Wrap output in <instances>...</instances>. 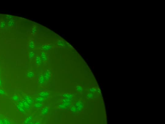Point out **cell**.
Masks as SVG:
<instances>
[{"mask_svg":"<svg viewBox=\"0 0 165 124\" xmlns=\"http://www.w3.org/2000/svg\"><path fill=\"white\" fill-rule=\"evenodd\" d=\"M26 76L28 78L31 79L35 77V73L33 71H28L27 72Z\"/></svg>","mask_w":165,"mask_h":124,"instance_id":"cell-14","label":"cell"},{"mask_svg":"<svg viewBox=\"0 0 165 124\" xmlns=\"http://www.w3.org/2000/svg\"><path fill=\"white\" fill-rule=\"evenodd\" d=\"M45 82L46 81H45L43 74H41L40 75L39 77V78H38V83L41 85H42L45 83Z\"/></svg>","mask_w":165,"mask_h":124,"instance_id":"cell-11","label":"cell"},{"mask_svg":"<svg viewBox=\"0 0 165 124\" xmlns=\"http://www.w3.org/2000/svg\"><path fill=\"white\" fill-rule=\"evenodd\" d=\"M62 103L64 105H65L67 107L71 106V101L68 100V99H65L63 98L62 100Z\"/></svg>","mask_w":165,"mask_h":124,"instance_id":"cell-15","label":"cell"},{"mask_svg":"<svg viewBox=\"0 0 165 124\" xmlns=\"http://www.w3.org/2000/svg\"><path fill=\"white\" fill-rule=\"evenodd\" d=\"M53 48V46L52 44H51L46 43L43 45L40 48L41 50H42V51L47 52L52 50Z\"/></svg>","mask_w":165,"mask_h":124,"instance_id":"cell-3","label":"cell"},{"mask_svg":"<svg viewBox=\"0 0 165 124\" xmlns=\"http://www.w3.org/2000/svg\"><path fill=\"white\" fill-rule=\"evenodd\" d=\"M43 74L46 82H49L52 77V73L49 70H47Z\"/></svg>","mask_w":165,"mask_h":124,"instance_id":"cell-4","label":"cell"},{"mask_svg":"<svg viewBox=\"0 0 165 124\" xmlns=\"http://www.w3.org/2000/svg\"><path fill=\"white\" fill-rule=\"evenodd\" d=\"M39 29V27L36 25H34L31 29V34L34 35Z\"/></svg>","mask_w":165,"mask_h":124,"instance_id":"cell-13","label":"cell"},{"mask_svg":"<svg viewBox=\"0 0 165 124\" xmlns=\"http://www.w3.org/2000/svg\"><path fill=\"white\" fill-rule=\"evenodd\" d=\"M28 48L29 50H34L35 49V43L33 39H31L28 41Z\"/></svg>","mask_w":165,"mask_h":124,"instance_id":"cell-5","label":"cell"},{"mask_svg":"<svg viewBox=\"0 0 165 124\" xmlns=\"http://www.w3.org/2000/svg\"><path fill=\"white\" fill-rule=\"evenodd\" d=\"M44 105L43 104V103H38V102H36L35 103L34 105V107L36 109H41L42 108Z\"/></svg>","mask_w":165,"mask_h":124,"instance_id":"cell-24","label":"cell"},{"mask_svg":"<svg viewBox=\"0 0 165 124\" xmlns=\"http://www.w3.org/2000/svg\"><path fill=\"white\" fill-rule=\"evenodd\" d=\"M28 54V57L30 60L33 59L35 57V52L34 50H29Z\"/></svg>","mask_w":165,"mask_h":124,"instance_id":"cell-12","label":"cell"},{"mask_svg":"<svg viewBox=\"0 0 165 124\" xmlns=\"http://www.w3.org/2000/svg\"><path fill=\"white\" fill-rule=\"evenodd\" d=\"M41 124H46V122H43L41 123Z\"/></svg>","mask_w":165,"mask_h":124,"instance_id":"cell-36","label":"cell"},{"mask_svg":"<svg viewBox=\"0 0 165 124\" xmlns=\"http://www.w3.org/2000/svg\"><path fill=\"white\" fill-rule=\"evenodd\" d=\"M22 105L24 108L27 110H29L30 108V105L26 101L25 99H23L22 101Z\"/></svg>","mask_w":165,"mask_h":124,"instance_id":"cell-17","label":"cell"},{"mask_svg":"<svg viewBox=\"0 0 165 124\" xmlns=\"http://www.w3.org/2000/svg\"><path fill=\"white\" fill-rule=\"evenodd\" d=\"M4 124H11V123L7 119H4L3 120Z\"/></svg>","mask_w":165,"mask_h":124,"instance_id":"cell-31","label":"cell"},{"mask_svg":"<svg viewBox=\"0 0 165 124\" xmlns=\"http://www.w3.org/2000/svg\"><path fill=\"white\" fill-rule=\"evenodd\" d=\"M33 119V116L32 115H30V116H28L24 120V124H28L30 122H32Z\"/></svg>","mask_w":165,"mask_h":124,"instance_id":"cell-18","label":"cell"},{"mask_svg":"<svg viewBox=\"0 0 165 124\" xmlns=\"http://www.w3.org/2000/svg\"><path fill=\"white\" fill-rule=\"evenodd\" d=\"M40 56L42 62H46L48 60L47 55L45 51H42L40 52Z\"/></svg>","mask_w":165,"mask_h":124,"instance_id":"cell-7","label":"cell"},{"mask_svg":"<svg viewBox=\"0 0 165 124\" xmlns=\"http://www.w3.org/2000/svg\"><path fill=\"white\" fill-rule=\"evenodd\" d=\"M5 17L6 19H7L8 20H10L11 19H14V18L15 17L13 16L7 14L5 16Z\"/></svg>","mask_w":165,"mask_h":124,"instance_id":"cell-28","label":"cell"},{"mask_svg":"<svg viewBox=\"0 0 165 124\" xmlns=\"http://www.w3.org/2000/svg\"><path fill=\"white\" fill-rule=\"evenodd\" d=\"M70 111L72 112V113H75L78 112L75 106L74 105H72L71 106H70Z\"/></svg>","mask_w":165,"mask_h":124,"instance_id":"cell-25","label":"cell"},{"mask_svg":"<svg viewBox=\"0 0 165 124\" xmlns=\"http://www.w3.org/2000/svg\"><path fill=\"white\" fill-rule=\"evenodd\" d=\"M24 99H25V101H26L30 106L33 103V100L30 96L28 95L26 96L25 97Z\"/></svg>","mask_w":165,"mask_h":124,"instance_id":"cell-19","label":"cell"},{"mask_svg":"<svg viewBox=\"0 0 165 124\" xmlns=\"http://www.w3.org/2000/svg\"><path fill=\"white\" fill-rule=\"evenodd\" d=\"M77 112H81L84 109V103L81 99H79L76 101L74 105Z\"/></svg>","mask_w":165,"mask_h":124,"instance_id":"cell-1","label":"cell"},{"mask_svg":"<svg viewBox=\"0 0 165 124\" xmlns=\"http://www.w3.org/2000/svg\"><path fill=\"white\" fill-rule=\"evenodd\" d=\"M76 91L78 93H82L84 89L82 86L80 85H77L75 87Z\"/></svg>","mask_w":165,"mask_h":124,"instance_id":"cell-20","label":"cell"},{"mask_svg":"<svg viewBox=\"0 0 165 124\" xmlns=\"http://www.w3.org/2000/svg\"><path fill=\"white\" fill-rule=\"evenodd\" d=\"M58 107L59 109H61V110H65L67 107H66L65 105L63 103L60 104L58 105Z\"/></svg>","mask_w":165,"mask_h":124,"instance_id":"cell-27","label":"cell"},{"mask_svg":"<svg viewBox=\"0 0 165 124\" xmlns=\"http://www.w3.org/2000/svg\"><path fill=\"white\" fill-rule=\"evenodd\" d=\"M0 124H4L3 120L2 119H0Z\"/></svg>","mask_w":165,"mask_h":124,"instance_id":"cell-33","label":"cell"},{"mask_svg":"<svg viewBox=\"0 0 165 124\" xmlns=\"http://www.w3.org/2000/svg\"><path fill=\"white\" fill-rule=\"evenodd\" d=\"M56 44L59 47H64L66 46V43L65 41L62 40H59L57 41Z\"/></svg>","mask_w":165,"mask_h":124,"instance_id":"cell-21","label":"cell"},{"mask_svg":"<svg viewBox=\"0 0 165 124\" xmlns=\"http://www.w3.org/2000/svg\"><path fill=\"white\" fill-rule=\"evenodd\" d=\"M45 100H46V98L39 96L36 97L35 99V102H38V103H43L44 101H45Z\"/></svg>","mask_w":165,"mask_h":124,"instance_id":"cell-23","label":"cell"},{"mask_svg":"<svg viewBox=\"0 0 165 124\" xmlns=\"http://www.w3.org/2000/svg\"><path fill=\"white\" fill-rule=\"evenodd\" d=\"M86 97L88 99H92L93 98L94 96L92 93L89 92L87 93L86 95Z\"/></svg>","mask_w":165,"mask_h":124,"instance_id":"cell-26","label":"cell"},{"mask_svg":"<svg viewBox=\"0 0 165 124\" xmlns=\"http://www.w3.org/2000/svg\"><path fill=\"white\" fill-rule=\"evenodd\" d=\"M7 26L6 22L4 20H0V29H4Z\"/></svg>","mask_w":165,"mask_h":124,"instance_id":"cell-22","label":"cell"},{"mask_svg":"<svg viewBox=\"0 0 165 124\" xmlns=\"http://www.w3.org/2000/svg\"><path fill=\"white\" fill-rule=\"evenodd\" d=\"M40 113L43 116H48L49 112V108L47 105H44L41 109Z\"/></svg>","mask_w":165,"mask_h":124,"instance_id":"cell-2","label":"cell"},{"mask_svg":"<svg viewBox=\"0 0 165 124\" xmlns=\"http://www.w3.org/2000/svg\"><path fill=\"white\" fill-rule=\"evenodd\" d=\"M2 85V81L1 79L0 78V87Z\"/></svg>","mask_w":165,"mask_h":124,"instance_id":"cell-34","label":"cell"},{"mask_svg":"<svg viewBox=\"0 0 165 124\" xmlns=\"http://www.w3.org/2000/svg\"><path fill=\"white\" fill-rule=\"evenodd\" d=\"M41 119L40 118H38L35 120L34 123V124H41Z\"/></svg>","mask_w":165,"mask_h":124,"instance_id":"cell-29","label":"cell"},{"mask_svg":"<svg viewBox=\"0 0 165 124\" xmlns=\"http://www.w3.org/2000/svg\"><path fill=\"white\" fill-rule=\"evenodd\" d=\"M62 97L64 99H65L71 101L74 98V95L72 94L69 93H64L63 94Z\"/></svg>","mask_w":165,"mask_h":124,"instance_id":"cell-8","label":"cell"},{"mask_svg":"<svg viewBox=\"0 0 165 124\" xmlns=\"http://www.w3.org/2000/svg\"><path fill=\"white\" fill-rule=\"evenodd\" d=\"M7 22V26L9 28H12L15 25V21L14 19H11L8 20Z\"/></svg>","mask_w":165,"mask_h":124,"instance_id":"cell-9","label":"cell"},{"mask_svg":"<svg viewBox=\"0 0 165 124\" xmlns=\"http://www.w3.org/2000/svg\"><path fill=\"white\" fill-rule=\"evenodd\" d=\"M6 94V92L4 90L0 89V95H4Z\"/></svg>","mask_w":165,"mask_h":124,"instance_id":"cell-32","label":"cell"},{"mask_svg":"<svg viewBox=\"0 0 165 124\" xmlns=\"http://www.w3.org/2000/svg\"><path fill=\"white\" fill-rule=\"evenodd\" d=\"M38 96L42 97L46 99L47 98L50 96V93L47 91H43L39 92Z\"/></svg>","mask_w":165,"mask_h":124,"instance_id":"cell-6","label":"cell"},{"mask_svg":"<svg viewBox=\"0 0 165 124\" xmlns=\"http://www.w3.org/2000/svg\"><path fill=\"white\" fill-rule=\"evenodd\" d=\"M34 122H33L32 121V122H30V123H29V124H34Z\"/></svg>","mask_w":165,"mask_h":124,"instance_id":"cell-35","label":"cell"},{"mask_svg":"<svg viewBox=\"0 0 165 124\" xmlns=\"http://www.w3.org/2000/svg\"><path fill=\"white\" fill-rule=\"evenodd\" d=\"M12 99L14 101H17L19 99V97L17 95H14L12 97Z\"/></svg>","mask_w":165,"mask_h":124,"instance_id":"cell-30","label":"cell"},{"mask_svg":"<svg viewBox=\"0 0 165 124\" xmlns=\"http://www.w3.org/2000/svg\"><path fill=\"white\" fill-rule=\"evenodd\" d=\"M16 108L20 112H22V113H25L26 112V109L24 108L23 106L22 102H20L19 104L17 105L16 106Z\"/></svg>","mask_w":165,"mask_h":124,"instance_id":"cell-10","label":"cell"},{"mask_svg":"<svg viewBox=\"0 0 165 124\" xmlns=\"http://www.w3.org/2000/svg\"><path fill=\"white\" fill-rule=\"evenodd\" d=\"M42 61L40 55H37L35 57V63L36 65L38 66H40L41 65Z\"/></svg>","mask_w":165,"mask_h":124,"instance_id":"cell-16","label":"cell"}]
</instances>
